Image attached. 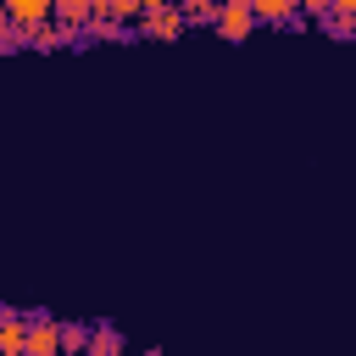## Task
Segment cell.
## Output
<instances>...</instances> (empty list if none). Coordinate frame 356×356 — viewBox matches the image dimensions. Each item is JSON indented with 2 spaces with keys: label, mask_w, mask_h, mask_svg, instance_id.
Segmentation results:
<instances>
[{
  "label": "cell",
  "mask_w": 356,
  "mask_h": 356,
  "mask_svg": "<svg viewBox=\"0 0 356 356\" xmlns=\"http://www.w3.org/2000/svg\"><path fill=\"white\" fill-rule=\"evenodd\" d=\"M211 22H217V33H222V39H234V44H245V39H250V28H256L250 0H228V6H222Z\"/></svg>",
  "instance_id": "1"
},
{
  "label": "cell",
  "mask_w": 356,
  "mask_h": 356,
  "mask_svg": "<svg viewBox=\"0 0 356 356\" xmlns=\"http://www.w3.org/2000/svg\"><path fill=\"white\" fill-rule=\"evenodd\" d=\"M22 356H61V334H56V317H28V339H22Z\"/></svg>",
  "instance_id": "2"
},
{
  "label": "cell",
  "mask_w": 356,
  "mask_h": 356,
  "mask_svg": "<svg viewBox=\"0 0 356 356\" xmlns=\"http://www.w3.org/2000/svg\"><path fill=\"white\" fill-rule=\"evenodd\" d=\"M0 17L17 22V28H33V22H50V0H6Z\"/></svg>",
  "instance_id": "3"
},
{
  "label": "cell",
  "mask_w": 356,
  "mask_h": 356,
  "mask_svg": "<svg viewBox=\"0 0 356 356\" xmlns=\"http://www.w3.org/2000/svg\"><path fill=\"white\" fill-rule=\"evenodd\" d=\"M22 339H28V317L0 312V356H22Z\"/></svg>",
  "instance_id": "4"
},
{
  "label": "cell",
  "mask_w": 356,
  "mask_h": 356,
  "mask_svg": "<svg viewBox=\"0 0 356 356\" xmlns=\"http://www.w3.org/2000/svg\"><path fill=\"white\" fill-rule=\"evenodd\" d=\"M83 356H128V350H122V334H117V328H89Z\"/></svg>",
  "instance_id": "5"
},
{
  "label": "cell",
  "mask_w": 356,
  "mask_h": 356,
  "mask_svg": "<svg viewBox=\"0 0 356 356\" xmlns=\"http://www.w3.org/2000/svg\"><path fill=\"white\" fill-rule=\"evenodd\" d=\"M250 17L256 22H289L295 17V0H250Z\"/></svg>",
  "instance_id": "6"
},
{
  "label": "cell",
  "mask_w": 356,
  "mask_h": 356,
  "mask_svg": "<svg viewBox=\"0 0 356 356\" xmlns=\"http://www.w3.org/2000/svg\"><path fill=\"white\" fill-rule=\"evenodd\" d=\"M139 17H145V28H150V33H184V17H178V11L150 6V11H139Z\"/></svg>",
  "instance_id": "7"
},
{
  "label": "cell",
  "mask_w": 356,
  "mask_h": 356,
  "mask_svg": "<svg viewBox=\"0 0 356 356\" xmlns=\"http://www.w3.org/2000/svg\"><path fill=\"white\" fill-rule=\"evenodd\" d=\"M56 334H61V356H83V345H89L83 323H56Z\"/></svg>",
  "instance_id": "8"
},
{
  "label": "cell",
  "mask_w": 356,
  "mask_h": 356,
  "mask_svg": "<svg viewBox=\"0 0 356 356\" xmlns=\"http://www.w3.org/2000/svg\"><path fill=\"white\" fill-rule=\"evenodd\" d=\"M50 17H61V22H95V6L89 0H67V6H50Z\"/></svg>",
  "instance_id": "9"
},
{
  "label": "cell",
  "mask_w": 356,
  "mask_h": 356,
  "mask_svg": "<svg viewBox=\"0 0 356 356\" xmlns=\"http://www.w3.org/2000/svg\"><path fill=\"white\" fill-rule=\"evenodd\" d=\"M150 356H161V350H150Z\"/></svg>",
  "instance_id": "10"
}]
</instances>
